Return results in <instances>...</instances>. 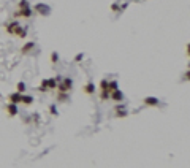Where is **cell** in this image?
<instances>
[{"instance_id":"52a82bcc","label":"cell","mask_w":190,"mask_h":168,"mask_svg":"<svg viewBox=\"0 0 190 168\" xmlns=\"http://www.w3.org/2000/svg\"><path fill=\"white\" fill-rule=\"evenodd\" d=\"M21 99H22V94H19V92H14V94H11V95L8 97L10 103H14V105L21 103Z\"/></svg>"},{"instance_id":"7c38bea8","label":"cell","mask_w":190,"mask_h":168,"mask_svg":"<svg viewBox=\"0 0 190 168\" xmlns=\"http://www.w3.org/2000/svg\"><path fill=\"white\" fill-rule=\"evenodd\" d=\"M21 103H24V105H32V103H33V97H32V95H22Z\"/></svg>"},{"instance_id":"5b68a950","label":"cell","mask_w":190,"mask_h":168,"mask_svg":"<svg viewBox=\"0 0 190 168\" xmlns=\"http://www.w3.org/2000/svg\"><path fill=\"white\" fill-rule=\"evenodd\" d=\"M32 16V10L30 8H22L14 13V18H30Z\"/></svg>"},{"instance_id":"d6986e66","label":"cell","mask_w":190,"mask_h":168,"mask_svg":"<svg viewBox=\"0 0 190 168\" xmlns=\"http://www.w3.org/2000/svg\"><path fill=\"white\" fill-rule=\"evenodd\" d=\"M57 60H59V54H57V52H52V54H51V62H57Z\"/></svg>"},{"instance_id":"5bb4252c","label":"cell","mask_w":190,"mask_h":168,"mask_svg":"<svg viewBox=\"0 0 190 168\" xmlns=\"http://www.w3.org/2000/svg\"><path fill=\"white\" fill-rule=\"evenodd\" d=\"M24 91H25V84H24V83H18V86H16V92L22 94Z\"/></svg>"},{"instance_id":"ac0fdd59","label":"cell","mask_w":190,"mask_h":168,"mask_svg":"<svg viewBox=\"0 0 190 168\" xmlns=\"http://www.w3.org/2000/svg\"><path fill=\"white\" fill-rule=\"evenodd\" d=\"M84 59V54L83 52H79V54H76V57H75V62H81Z\"/></svg>"},{"instance_id":"e0dca14e","label":"cell","mask_w":190,"mask_h":168,"mask_svg":"<svg viewBox=\"0 0 190 168\" xmlns=\"http://www.w3.org/2000/svg\"><path fill=\"white\" fill-rule=\"evenodd\" d=\"M57 100H59V101H65V100H67V94H65V92H59Z\"/></svg>"},{"instance_id":"44dd1931","label":"cell","mask_w":190,"mask_h":168,"mask_svg":"<svg viewBox=\"0 0 190 168\" xmlns=\"http://www.w3.org/2000/svg\"><path fill=\"white\" fill-rule=\"evenodd\" d=\"M49 109H51V114H52V116H57V109H56V106H54V105H52Z\"/></svg>"},{"instance_id":"30bf717a","label":"cell","mask_w":190,"mask_h":168,"mask_svg":"<svg viewBox=\"0 0 190 168\" xmlns=\"http://www.w3.org/2000/svg\"><path fill=\"white\" fill-rule=\"evenodd\" d=\"M33 48H35V43H33V41L25 43V45L21 48V54H27V52H30V51H32Z\"/></svg>"},{"instance_id":"9c48e42d","label":"cell","mask_w":190,"mask_h":168,"mask_svg":"<svg viewBox=\"0 0 190 168\" xmlns=\"http://www.w3.org/2000/svg\"><path fill=\"white\" fill-rule=\"evenodd\" d=\"M143 101L147 106H158V99H155V97H146Z\"/></svg>"},{"instance_id":"ffe728a7","label":"cell","mask_w":190,"mask_h":168,"mask_svg":"<svg viewBox=\"0 0 190 168\" xmlns=\"http://www.w3.org/2000/svg\"><path fill=\"white\" fill-rule=\"evenodd\" d=\"M117 116H119V118H125L127 113H125V111H121V109H117Z\"/></svg>"},{"instance_id":"ba28073f","label":"cell","mask_w":190,"mask_h":168,"mask_svg":"<svg viewBox=\"0 0 190 168\" xmlns=\"http://www.w3.org/2000/svg\"><path fill=\"white\" fill-rule=\"evenodd\" d=\"M5 109H6V113H8V114L11 116V118L18 114V105H14V103H8Z\"/></svg>"},{"instance_id":"8fae6325","label":"cell","mask_w":190,"mask_h":168,"mask_svg":"<svg viewBox=\"0 0 190 168\" xmlns=\"http://www.w3.org/2000/svg\"><path fill=\"white\" fill-rule=\"evenodd\" d=\"M84 92L89 94V95H92V94L95 92V86H94V83H87L86 87H84Z\"/></svg>"},{"instance_id":"7402d4cb","label":"cell","mask_w":190,"mask_h":168,"mask_svg":"<svg viewBox=\"0 0 190 168\" xmlns=\"http://www.w3.org/2000/svg\"><path fill=\"white\" fill-rule=\"evenodd\" d=\"M111 10H112V11H117V10H119V5H117V3H112V5H111Z\"/></svg>"},{"instance_id":"4fadbf2b","label":"cell","mask_w":190,"mask_h":168,"mask_svg":"<svg viewBox=\"0 0 190 168\" xmlns=\"http://www.w3.org/2000/svg\"><path fill=\"white\" fill-rule=\"evenodd\" d=\"M116 89H117V81H108V92L111 94Z\"/></svg>"},{"instance_id":"6da1fadb","label":"cell","mask_w":190,"mask_h":168,"mask_svg":"<svg viewBox=\"0 0 190 168\" xmlns=\"http://www.w3.org/2000/svg\"><path fill=\"white\" fill-rule=\"evenodd\" d=\"M6 32L11 33V35H16L19 38H25V35H27V30L22 29L18 22H11V24L6 26Z\"/></svg>"},{"instance_id":"8992f818","label":"cell","mask_w":190,"mask_h":168,"mask_svg":"<svg viewBox=\"0 0 190 168\" xmlns=\"http://www.w3.org/2000/svg\"><path fill=\"white\" fill-rule=\"evenodd\" d=\"M109 99L114 100V101H122L124 100V94L121 92V89H116V91H112L109 94Z\"/></svg>"},{"instance_id":"2e32d148","label":"cell","mask_w":190,"mask_h":168,"mask_svg":"<svg viewBox=\"0 0 190 168\" xmlns=\"http://www.w3.org/2000/svg\"><path fill=\"white\" fill-rule=\"evenodd\" d=\"M22 8H29V2L27 0H21L19 2V10H22Z\"/></svg>"},{"instance_id":"3957f363","label":"cell","mask_w":190,"mask_h":168,"mask_svg":"<svg viewBox=\"0 0 190 168\" xmlns=\"http://www.w3.org/2000/svg\"><path fill=\"white\" fill-rule=\"evenodd\" d=\"M71 86H73V81L70 79V78H65L62 83H59V86H57V87H59V92H65V94H67V92H70Z\"/></svg>"},{"instance_id":"277c9868","label":"cell","mask_w":190,"mask_h":168,"mask_svg":"<svg viewBox=\"0 0 190 168\" xmlns=\"http://www.w3.org/2000/svg\"><path fill=\"white\" fill-rule=\"evenodd\" d=\"M33 11H37V13L46 16V14H49V6L44 5V3H37V5L33 6Z\"/></svg>"},{"instance_id":"9a60e30c","label":"cell","mask_w":190,"mask_h":168,"mask_svg":"<svg viewBox=\"0 0 190 168\" xmlns=\"http://www.w3.org/2000/svg\"><path fill=\"white\" fill-rule=\"evenodd\" d=\"M38 91H40V92H46V91H49V89H48V83H46V79L43 81V83H41V86L38 87Z\"/></svg>"},{"instance_id":"7a4b0ae2","label":"cell","mask_w":190,"mask_h":168,"mask_svg":"<svg viewBox=\"0 0 190 168\" xmlns=\"http://www.w3.org/2000/svg\"><path fill=\"white\" fill-rule=\"evenodd\" d=\"M100 99H102V100H108V99H109V92H108V79H102V81H100Z\"/></svg>"}]
</instances>
